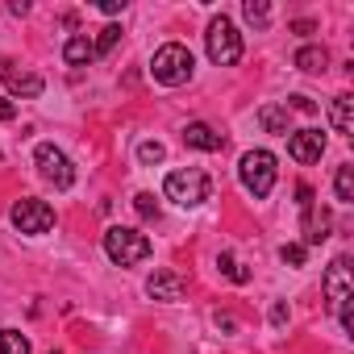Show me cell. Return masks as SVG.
Returning <instances> with one entry per match:
<instances>
[{
	"instance_id": "cell-1",
	"label": "cell",
	"mask_w": 354,
	"mask_h": 354,
	"mask_svg": "<svg viewBox=\"0 0 354 354\" xmlns=\"http://www.w3.org/2000/svg\"><path fill=\"white\" fill-rule=\"evenodd\" d=\"M192 71H196V59H192V50H188L184 42H167V46H158L154 59H150V75H154V84H162V88H184V84L192 80Z\"/></svg>"
},
{
	"instance_id": "cell-2",
	"label": "cell",
	"mask_w": 354,
	"mask_h": 354,
	"mask_svg": "<svg viewBox=\"0 0 354 354\" xmlns=\"http://www.w3.org/2000/svg\"><path fill=\"white\" fill-rule=\"evenodd\" d=\"M209 192H213V180H209V171H201V167H180V171H171L167 180H162V196L175 201L180 209L205 205Z\"/></svg>"
},
{
	"instance_id": "cell-3",
	"label": "cell",
	"mask_w": 354,
	"mask_h": 354,
	"mask_svg": "<svg viewBox=\"0 0 354 354\" xmlns=\"http://www.w3.org/2000/svg\"><path fill=\"white\" fill-rule=\"evenodd\" d=\"M150 238L142 230H129V225H109L104 230V254L117 263V267H138L150 259Z\"/></svg>"
},
{
	"instance_id": "cell-4",
	"label": "cell",
	"mask_w": 354,
	"mask_h": 354,
	"mask_svg": "<svg viewBox=\"0 0 354 354\" xmlns=\"http://www.w3.org/2000/svg\"><path fill=\"white\" fill-rule=\"evenodd\" d=\"M238 175H242V188H246L254 201H267L271 188H275V175H279L275 154H271V150H246L242 162H238Z\"/></svg>"
},
{
	"instance_id": "cell-5",
	"label": "cell",
	"mask_w": 354,
	"mask_h": 354,
	"mask_svg": "<svg viewBox=\"0 0 354 354\" xmlns=\"http://www.w3.org/2000/svg\"><path fill=\"white\" fill-rule=\"evenodd\" d=\"M205 46H209V59H213L217 67H234V63L242 59V34H238V26H234L225 13L209 21Z\"/></svg>"
},
{
	"instance_id": "cell-6",
	"label": "cell",
	"mask_w": 354,
	"mask_h": 354,
	"mask_svg": "<svg viewBox=\"0 0 354 354\" xmlns=\"http://www.w3.org/2000/svg\"><path fill=\"white\" fill-rule=\"evenodd\" d=\"M9 221L17 225V234L42 238V234H50V230H55V209H50L46 201H38V196H26V201H17V205H13Z\"/></svg>"
},
{
	"instance_id": "cell-7",
	"label": "cell",
	"mask_w": 354,
	"mask_h": 354,
	"mask_svg": "<svg viewBox=\"0 0 354 354\" xmlns=\"http://www.w3.org/2000/svg\"><path fill=\"white\" fill-rule=\"evenodd\" d=\"M34 162H38V171H42V180H46V184H55L59 192H67V188L75 184V167H71V158H67L55 142H38Z\"/></svg>"
},
{
	"instance_id": "cell-8",
	"label": "cell",
	"mask_w": 354,
	"mask_h": 354,
	"mask_svg": "<svg viewBox=\"0 0 354 354\" xmlns=\"http://www.w3.org/2000/svg\"><path fill=\"white\" fill-rule=\"evenodd\" d=\"M321 288H325V304H329V313H337L350 296H354V275H350V263L337 254L329 267H325V279H321Z\"/></svg>"
},
{
	"instance_id": "cell-9",
	"label": "cell",
	"mask_w": 354,
	"mask_h": 354,
	"mask_svg": "<svg viewBox=\"0 0 354 354\" xmlns=\"http://www.w3.org/2000/svg\"><path fill=\"white\" fill-rule=\"evenodd\" d=\"M0 80H5V88L17 96V100H38L42 96V75H30V71H17L13 59H0Z\"/></svg>"
},
{
	"instance_id": "cell-10",
	"label": "cell",
	"mask_w": 354,
	"mask_h": 354,
	"mask_svg": "<svg viewBox=\"0 0 354 354\" xmlns=\"http://www.w3.org/2000/svg\"><path fill=\"white\" fill-rule=\"evenodd\" d=\"M184 292H188V279H184L180 271H171V267H162V271H154V275L146 279V296H150V300H162V304L184 300Z\"/></svg>"
},
{
	"instance_id": "cell-11",
	"label": "cell",
	"mask_w": 354,
	"mask_h": 354,
	"mask_svg": "<svg viewBox=\"0 0 354 354\" xmlns=\"http://www.w3.org/2000/svg\"><path fill=\"white\" fill-rule=\"evenodd\" d=\"M288 154L296 162H317L325 154V133L321 129H292L288 133Z\"/></svg>"
},
{
	"instance_id": "cell-12",
	"label": "cell",
	"mask_w": 354,
	"mask_h": 354,
	"mask_svg": "<svg viewBox=\"0 0 354 354\" xmlns=\"http://www.w3.org/2000/svg\"><path fill=\"white\" fill-rule=\"evenodd\" d=\"M184 142H188V146H196V150H209V154L225 146V138H221L209 121H188V125H184Z\"/></svg>"
},
{
	"instance_id": "cell-13",
	"label": "cell",
	"mask_w": 354,
	"mask_h": 354,
	"mask_svg": "<svg viewBox=\"0 0 354 354\" xmlns=\"http://www.w3.org/2000/svg\"><path fill=\"white\" fill-rule=\"evenodd\" d=\"M329 225H333V221H329L325 209H321V213H317V209H304V242H300V246H304V250H308V246H321V242L329 238Z\"/></svg>"
},
{
	"instance_id": "cell-14",
	"label": "cell",
	"mask_w": 354,
	"mask_h": 354,
	"mask_svg": "<svg viewBox=\"0 0 354 354\" xmlns=\"http://www.w3.org/2000/svg\"><path fill=\"white\" fill-rule=\"evenodd\" d=\"M63 63H67V67H88V63H96L92 38H84V34H71V38H67V46H63Z\"/></svg>"
},
{
	"instance_id": "cell-15",
	"label": "cell",
	"mask_w": 354,
	"mask_h": 354,
	"mask_svg": "<svg viewBox=\"0 0 354 354\" xmlns=\"http://www.w3.org/2000/svg\"><path fill=\"white\" fill-rule=\"evenodd\" d=\"M329 121H333V129L342 133V138H350L354 133V96H333V109H329Z\"/></svg>"
},
{
	"instance_id": "cell-16",
	"label": "cell",
	"mask_w": 354,
	"mask_h": 354,
	"mask_svg": "<svg viewBox=\"0 0 354 354\" xmlns=\"http://www.w3.org/2000/svg\"><path fill=\"white\" fill-rule=\"evenodd\" d=\"M259 125H263L267 133H283V138H288V133H292V113H288L283 104H263V109H259Z\"/></svg>"
},
{
	"instance_id": "cell-17",
	"label": "cell",
	"mask_w": 354,
	"mask_h": 354,
	"mask_svg": "<svg viewBox=\"0 0 354 354\" xmlns=\"http://www.w3.org/2000/svg\"><path fill=\"white\" fill-rule=\"evenodd\" d=\"M292 63H296L304 75H321V71L329 67V50H325V46H300Z\"/></svg>"
},
{
	"instance_id": "cell-18",
	"label": "cell",
	"mask_w": 354,
	"mask_h": 354,
	"mask_svg": "<svg viewBox=\"0 0 354 354\" xmlns=\"http://www.w3.org/2000/svg\"><path fill=\"white\" fill-rule=\"evenodd\" d=\"M333 192H337L342 205H354V167H350V162L337 167V175H333Z\"/></svg>"
},
{
	"instance_id": "cell-19",
	"label": "cell",
	"mask_w": 354,
	"mask_h": 354,
	"mask_svg": "<svg viewBox=\"0 0 354 354\" xmlns=\"http://www.w3.org/2000/svg\"><path fill=\"white\" fill-rule=\"evenodd\" d=\"M0 354H30V337L21 329H0Z\"/></svg>"
},
{
	"instance_id": "cell-20",
	"label": "cell",
	"mask_w": 354,
	"mask_h": 354,
	"mask_svg": "<svg viewBox=\"0 0 354 354\" xmlns=\"http://www.w3.org/2000/svg\"><path fill=\"white\" fill-rule=\"evenodd\" d=\"M162 158H167V146H162V142H154V138L138 142V162H142V167H154V162H162Z\"/></svg>"
},
{
	"instance_id": "cell-21",
	"label": "cell",
	"mask_w": 354,
	"mask_h": 354,
	"mask_svg": "<svg viewBox=\"0 0 354 354\" xmlns=\"http://www.w3.org/2000/svg\"><path fill=\"white\" fill-rule=\"evenodd\" d=\"M217 267H221L234 283H250V267H246V263H238L234 254H221V259H217Z\"/></svg>"
},
{
	"instance_id": "cell-22",
	"label": "cell",
	"mask_w": 354,
	"mask_h": 354,
	"mask_svg": "<svg viewBox=\"0 0 354 354\" xmlns=\"http://www.w3.org/2000/svg\"><path fill=\"white\" fill-rule=\"evenodd\" d=\"M117 42H121V26H104V30H100V38L92 42V50H96V59H104V55H109V50H113Z\"/></svg>"
},
{
	"instance_id": "cell-23",
	"label": "cell",
	"mask_w": 354,
	"mask_h": 354,
	"mask_svg": "<svg viewBox=\"0 0 354 354\" xmlns=\"http://www.w3.org/2000/svg\"><path fill=\"white\" fill-rule=\"evenodd\" d=\"M242 13H246L250 26H267V21H271V5H267V0H246Z\"/></svg>"
},
{
	"instance_id": "cell-24",
	"label": "cell",
	"mask_w": 354,
	"mask_h": 354,
	"mask_svg": "<svg viewBox=\"0 0 354 354\" xmlns=\"http://www.w3.org/2000/svg\"><path fill=\"white\" fill-rule=\"evenodd\" d=\"M279 259H283L288 267H304V259H308V250H304L300 242H288V246H279Z\"/></svg>"
},
{
	"instance_id": "cell-25",
	"label": "cell",
	"mask_w": 354,
	"mask_h": 354,
	"mask_svg": "<svg viewBox=\"0 0 354 354\" xmlns=\"http://www.w3.org/2000/svg\"><path fill=\"white\" fill-rule=\"evenodd\" d=\"M133 209H138L142 217H158V201H154L150 192H138V196H133Z\"/></svg>"
},
{
	"instance_id": "cell-26",
	"label": "cell",
	"mask_w": 354,
	"mask_h": 354,
	"mask_svg": "<svg viewBox=\"0 0 354 354\" xmlns=\"http://www.w3.org/2000/svg\"><path fill=\"white\" fill-rule=\"evenodd\" d=\"M337 321H342V329H346V333H354V296L337 308Z\"/></svg>"
},
{
	"instance_id": "cell-27",
	"label": "cell",
	"mask_w": 354,
	"mask_h": 354,
	"mask_svg": "<svg viewBox=\"0 0 354 354\" xmlns=\"http://www.w3.org/2000/svg\"><path fill=\"white\" fill-rule=\"evenodd\" d=\"M283 109H288V113H292V109H296V113H317V104H313L308 96H288V104H283Z\"/></svg>"
},
{
	"instance_id": "cell-28",
	"label": "cell",
	"mask_w": 354,
	"mask_h": 354,
	"mask_svg": "<svg viewBox=\"0 0 354 354\" xmlns=\"http://www.w3.org/2000/svg\"><path fill=\"white\" fill-rule=\"evenodd\" d=\"M96 9H100V13H109V17H117V13H125V0H100Z\"/></svg>"
},
{
	"instance_id": "cell-29",
	"label": "cell",
	"mask_w": 354,
	"mask_h": 354,
	"mask_svg": "<svg viewBox=\"0 0 354 354\" xmlns=\"http://www.w3.org/2000/svg\"><path fill=\"white\" fill-rule=\"evenodd\" d=\"M271 325H275V329L288 325V304H275V308H271Z\"/></svg>"
},
{
	"instance_id": "cell-30",
	"label": "cell",
	"mask_w": 354,
	"mask_h": 354,
	"mask_svg": "<svg viewBox=\"0 0 354 354\" xmlns=\"http://www.w3.org/2000/svg\"><path fill=\"white\" fill-rule=\"evenodd\" d=\"M13 117H17V104L0 96V121H13Z\"/></svg>"
},
{
	"instance_id": "cell-31",
	"label": "cell",
	"mask_w": 354,
	"mask_h": 354,
	"mask_svg": "<svg viewBox=\"0 0 354 354\" xmlns=\"http://www.w3.org/2000/svg\"><path fill=\"white\" fill-rule=\"evenodd\" d=\"M296 196H300V209H313V188H308V184H300Z\"/></svg>"
},
{
	"instance_id": "cell-32",
	"label": "cell",
	"mask_w": 354,
	"mask_h": 354,
	"mask_svg": "<svg viewBox=\"0 0 354 354\" xmlns=\"http://www.w3.org/2000/svg\"><path fill=\"white\" fill-rule=\"evenodd\" d=\"M313 30H317L313 21H292V34H313Z\"/></svg>"
}]
</instances>
